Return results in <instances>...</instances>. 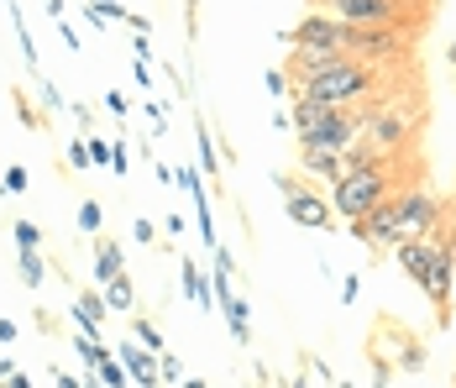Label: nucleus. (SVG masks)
Masks as SVG:
<instances>
[{"instance_id": "obj_9", "label": "nucleus", "mask_w": 456, "mask_h": 388, "mask_svg": "<svg viewBox=\"0 0 456 388\" xmlns=\"http://www.w3.org/2000/svg\"><path fill=\"white\" fill-rule=\"evenodd\" d=\"M399 268H404V278L410 284H430V268H436V236H414V242H404L399 247Z\"/></svg>"}, {"instance_id": "obj_7", "label": "nucleus", "mask_w": 456, "mask_h": 388, "mask_svg": "<svg viewBox=\"0 0 456 388\" xmlns=\"http://www.w3.org/2000/svg\"><path fill=\"white\" fill-rule=\"evenodd\" d=\"M283 43L289 47H336V53H346V27H341L330 11H310L299 27L283 32Z\"/></svg>"}, {"instance_id": "obj_13", "label": "nucleus", "mask_w": 456, "mask_h": 388, "mask_svg": "<svg viewBox=\"0 0 456 388\" xmlns=\"http://www.w3.org/2000/svg\"><path fill=\"white\" fill-rule=\"evenodd\" d=\"M194 153H200V173H205V178H221V158H216V136L205 131V121L194 127Z\"/></svg>"}, {"instance_id": "obj_40", "label": "nucleus", "mask_w": 456, "mask_h": 388, "mask_svg": "<svg viewBox=\"0 0 456 388\" xmlns=\"http://www.w3.org/2000/svg\"><path fill=\"white\" fill-rule=\"evenodd\" d=\"M179 388H205V384H200V378H183V384Z\"/></svg>"}, {"instance_id": "obj_18", "label": "nucleus", "mask_w": 456, "mask_h": 388, "mask_svg": "<svg viewBox=\"0 0 456 388\" xmlns=\"http://www.w3.org/2000/svg\"><path fill=\"white\" fill-rule=\"evenodd\" d=\"M47 278V262H43V252H21V284L27 289H37Z\"/></svg>"}, {"instance_id": "obj_30", "label": "nucleus", "mask_w": 456, "mask_h": 388, "mask_svg": "<svg viewBox=\"0 0 456 388\" xmlns=\"http://www.w3.org/2000/svg\"><path fill=\"white\" fill-rule=\"evenodd\" d=\"M69 163L74 169H90V142H69Z\"/></svg>"}, {"instance_id": "obj_6", "label": "nucleus", "mask_w": 456, "mask_h": 388, "mask_svg": "<svg viewBox=\"0 0 456 388\" xmlns=\"http://www.w3.org/2000/svg\"><path fill=\"white\" fill-rule=\"evenodd\" d=\"M452 284H456V236L441 226L436 231V268H430V284H425V294L436 304V320L441 326L452 320Z\"/></svg>"}, {"instance_id": "obj_29", "label": "nucleus", "mask_w": 456, "mask_h": 388, "mask_svg": "<svg viewBox=\"0 0 456 388\" xmlns=\"http://www.w3.org/2000/svg\"><path fill=\"white\" fill-rule=\"evenodd\" d=\"M105 111H110V116H126V111H132V100H126L121 89H110V95H105Z\"/></svg>"}, {"instance_id": "obj_41", "label": "nucleus", "mask_w": 456, "mask_h": 388, "mask_svg": "<svg viewBox=\"0 0 456 388\" xmlns=\"http://www.w3.org/2000/svg\"><path fill=\"white\" fill-rule=\"evenodd\" d=\"M446 58H452V63H456V37H452V47H446Z\"/></svg>"}, {"instance_id": "obj_36", "label": "nucleus", "mask_w": 456, "mask_h": 388, "mask_svg": "<svg viewBox=\"0 0 456 388\" xmlns=\"http://www.w3.org/2000/svg\"><path fill=\"white\" fill-rule=\"evenodd\" d=\"M47 5V16H53V21H63V0H43Z\"/></svg>"}, {"instance_id": "obj_8", "label": "nucleus", "mask_w": 456, "mask_h": 388, "mask_svg": "<svg viewBox=\"0 0 456 388\" xmlns=\"http://www.w3.org/2000/svg\"><path fill=\"white\" fill-rule=\"evenodd\" d=\"M341 58H352V53H336V47H294V53H289V85L315 79V74H325V69L341 63Z\"/></svg>"}, {"instance_id": "obj_19", "label": "nucleus", "mask_w": 456, "mask_h": 388, "mask_svg": "<svg viewBox=\"0 0 456 388\" xmlns=\"http://www.w3.org/2000/svg\"><path fill=\"white\" fill-rule=\"evenodd\" d=\"M132 336H137V342L147 346L152 357H163V331H158L152 320H132Z\"/></svg>"}, {"instance_id": "obj_25", "label": "nucleus", "mask_w": 456, "mask_h": 388, "mask_svg": "<svg viewBox=\"0 0 456 388\" xmlns=\"http://www.w3.org/2000/svg\"><path fill=\"white\" fill-rule=\"evenodd\" d=\"M126 169H132V153H126V142H110V173H116V178H126Z\"/></svg>"}, {"instance_id": "obj_4", "label": "nucleus", "mask_w": 456, "mask_h": 388, "mask_svg": "<svg viewBox=\"0 0 456 388\" xmlns=\"http://www.w3.org/2000/svg\"><path fill=\"white\" fill-rule=\"evenodd\" d=\"M378 85H383L378 69H367L362 58H341V63H330L325 74L294 85V95H299V100H315V105H330V111H357V105L372 100Z\"/></svg>"}, {"instance_id": "obj_23", "label": "nucleus", "mask_w": 456, "mask_h": 388, "mask_svg": "<svg viewBox=\"0 0 456 388\" xmlns=\"http://www.w3.org/2000/svg\"><path fill=\"white\" fill-rule=\"evenodd\" d=\"M158 378H163V384H183V362L174 357V351L158 357Z\"/></svg>"}, {"instance_id": "obj_39", "label": "nucleus", "mask_w": 456, "mask_h": 388, "mask_svg": "<svg viewBox=\"0 0 456 388\" xmlns=\"http://www.w3.org/2000/svg\"><path fill=\"white\" fill-rule=\"evenodd\" d=\"M283 388H310V384H305V378H289V384H283Z\"/></svg>"}, {"instance_id": "obj_31", "label": "nucleus", "mask_w": 456, "mask_h": 388, "mask_svg": "<svg viewBox=\"0 0 456 388\" xmlns=\"http://www.w3.org/2000/svg\"><path fill=\"white\" fill-rule=\"evenodd\" d=\"M132 236H137V242H158V226H152V220H132Z\"/></svg>"}, {"instance_id": "obj_14", "label": "nucleus", "mask_w": 456, "mask_h": 388, "mask_svg": "<svg viewBox=\"0 0 456 388\" xmlns=\"http://www.w3.org/2000/svg\"><path fill=\"white\" fill-rule=\"evenodd\" d=\"M105 304H110V310H121V315H126V310H137V284H132L126 273H121V278H110V284H105Z\"/></svg>"}, {"instance_id": "obj_17", "label": "nucleus", "mask_w": 456, "mask_h": 388, "mask_svg": "<svg viewBox=\"0 0 456 388\" xmlns=\"http://www.w3.org/2000/svg\"><path fill=\"white\" fill-rule=\"evenodd\" d=\"M179 278H183V294H189V300H200V289L210 284V278L200 273V262H189V258H179Z\"/></svg>"}, {"instance_id": "obj_20", "label": "nucleus", "mask_w": 456, "mask_h": 388, "mask_svg": "<svg viewBox=\"0 0 456 388\" xmlns=\"http://www.w3.org/2000/svg\"><path fill=\"white\" fill-rule=\"evenodd\" d=\"M100 378H105V388H132V373L121 367V357H105L100 362Z\"/></svg>"}, {"instance_id": "obj_35", "label": "nucleus", "mask_w": 456, "mask_h": 388, "mask_svg": "<svg viewBox=\"0 0 456 388\" xmlns=\"http://www.w3.org/2000/svg\"><path fill=\"white\" fill-rule=\"evenodd\" d=\"M16 342V320H0V346H11Z\"/></svg>"}, {"instance_id": "obj_24", "label": "nucleus", "mask_w": 456, "mask_h": 388, "mask_svg": "<svg viewBox=\"0 0 456 388\" xmlns=\"http://www.w3.org/2000/svg\"><path fill=\"white\" fill-rule=\"evenodd\" d=\"M0 189H5V194H27V169H21V163H11L5 178H0Z\"/></svg>"}, {"instance_id": "obj_37", "label": "nucleus", "mask_w": 456, "mask_h": 388, "mask_svg": "<svg viewBox=\"0 0 456 388\" xmlns=\"http://www.w3.org/2000/svg\"><path fill=\"white\" fill-rule=\"evenodd\" d=\"M5 388H32V378H27V373H16V378H5Z\"/></svg>"}, {"instance_id": "obj_11", "label": "nucleus", "mask_w": 456, "mask_h": 388, "mask_svg": "<svg viewBox=\"0 0 456 388\" xmlns=\"http://www.w3.org/2000/svg\"><path fill=\"white\" fill-rule=\"evenodd\" d=\"M299 169L336 184V178L346 173V158H341V153H325V147H299Z\"/></svg>"}, {"instance_id": "obj_33", "label": "nucleus", "mask_w": 456, "mask_h": 388, "mask_svg": "<svg viewBox=\"0 0 456 388\" xmlns=\"http://www.w3.org/2000/svg\"><path fill=\"white\" fill-rule=\"evenodd\" d=\"M43 105H47V111H58V105H63V95L47 85V79H43Z\"/></svg>"}, {"instance_id": "obj_15", "label": "nucleus", "mask_w": 456, "mask_h": 388, "mask_svg": "<svg viewBox=\"0 0 456 388\" xmlns=\"http://www.w3.org/2000/svg\"><path fill=\"white\" fill-rule=\"evenodd\" d=\"M221 310H226V320H231V336H236V342L247 346V342H252V320H247V300H241V294H231V300L221 304Z\"/></svg>"}, {"instance_id": "obj_21", "label": "nucleus", "mask_w": 456, "mask_h": 388, "mask_svg": "<svg viewBox=\"0 0 456 388\" xmlns=\"http://www.w3.org/2000/svg\"><path fill=\"white\" fill-rule=\"evenodd\" d=\"M16 247H21V252H43V231H37V220H16Z\"/></svg>"}, {"instance_id": "obj_38", "label": "nucleus", "mask_w": 456, "mask_h": 388, "mask_svg": "<svg viewBox=\"0 0 456 388\" xmlns=\"http://www.w3.org/2000/svg\"><path fill=\"white\" fill-rule=\"evenodd\" d=\"M5 378H16V367H11V357H0V384H5Z\"/></svg>"}, {"instance_id": "obj_34", "label": "nucleus", "mask_w": 456, "mask_h": 388, "mask_svg": "<svg viewBox=\"0 0 456 388\" xmlns=\"http://www.w3.org/2000/svg\"><path fill=\"white\" fill-rule=\"evenodd\" d=\"M53 384L58 388H85V378H74V373H53Z\"/></svg>"}, {"instance_id": "obj_3", "label": "nucleus", "mask_w": 456, "mask_h": 388, "mask_svg": "<svg viewBox=\"0 0 456 388\" xmlns=\"http://www.w3.org/2000/svg\"><path fill=\"white\" fill-rule=\"evenodd\" d=\"M362 111H367L362 142L378 153V158L404 163V158H410V147L419 142L425 105H419V100H410V95H399V100H388V105H362Z\"/></svg>"}, {"instance_id": "obj_22", "label": "nucleus", "mask_w": 456, "mask_h": 388, "mask_svg": "<svg viewBox=\"0 0 456 388\" xmlns=\"http://www.w3.org/2000/svg\"><path fill=\"white\" fill-rule=\"evenodd\" d=\"M105 310H110L105 294H79V304H74V315H79V320H94V326H100V315H105Z\"/></svg>"}, {"instance_id": "obj_1", "label": "nucleus", "mask_w": 456, "mask_h": 388, "mask_svg": "<svg viewBox=\"0 0 456 388\" xmlns=\"http://www.w3.org/2000/svg\"><path fill=\"white\" fill-rule=\"evenodd\" d=\"M441 226H452L446 220V205L430 194V189H419V184H404L388 205H378L367 220H352V236L357 242H367L372 252L378 247H404V242H414V236H436Z\"/></svg>"}, {"instance_id": "obj_28", "label": "nucleus", "mask_w": 456, "mask_h": 388, "mask_svg": "<svg viewBox=\"0 0 456 388\" xmlns=\"http://www.w3.org/2000/svg\"><path fill=\"white\" fill-rule=\"evenodd\" d=\"M263 85H268V95L283 100V95H289V74H283V69H268V74H263Z\"/></svg>"}, {"instance_id": "obj_12", "label": "nucleus", "mask_w": 456, "mask_h": 388, "mask_svg": "<svg viewBox=\"0 0 456 388\" xmlns=\"http://www.w3.org/2000/svg\"><path fill=\"white\" fill-rule=\"evenodd\" d=\"M121 242H100V252H94V278H100V289L110 284V278H121L126 268H121Z\"/></svg>"}, {"instance_id": "obj_27", "label": "nucleus", "mask_w": 456, "mask_h": 388, "mask_svg": "<svg viewBox=\"0 0 456 388\" xmlns=\"http://www.w3.org/2000/svg\"><path fill=\"white\" fill-rule=\"evenodd\" d=\"M90 163L94 169H110V142L105 136H90Z\"/></svg>"}, {"instance_id": "obj_10", "label": "nucleus", "mask_w": 456, "mask_h": 388, "mask_svg": "<svg viewBox=\"0 0 456 388\" xmlns=\"http://www.w3.org/2000/svg\"><path fill=\"white\" fill-rule=\"evenodd\" d=\"M121 367L132 373V384L137 388H158L163 384V378H158V357H152L142 342H121Z\"/></svg>"}, {"instance_id": "obj_5", "label": "nucleus", "mask_w": 456, "mask_h": 388, "mask_svg": "<svg viewBox=\"0 0 456 388\" xmlns=\"http://www.w3.org/2000/svg\"><path fill=\"white\" fill-rule=\"evenodd\" d=\"M278 194H283V211H289V220L294 226H310V231H330L336 226V211H330V200L325 194H315V189H305L294 173H278Z\"/></svg>"}, {"instance_id": "obj_26", "label": "nucleus", "mask_w": 456, "mask_h": 388, "mask_svg": "<svg viewBox=\"0 0 456 388\" xmlns=\"http://www.w3.org/2000/svg\"><path fill=\"white\" fill-rule=\"evenodd\" d=\"M79 231H100V200H85L79 205Z\"/></svg>"}, {"instance_id": "obj_16", "label": "nucleus", "mask_w": 456, "mask_h": 388, "mask_svg": "<svg viewBox=\"0 0 456 388\" xmlns=\"http://www.w3.org/2000/svg\"><path fill=\"white\" fill-rule=\"evenodd\" d=\"M425 357H430L425 342L410 336V331H399V367H404V373H419V367H425Z\"/></svg>"}, {"instance_id": "obj_32", "label": "nucleus", "mask_w": 456, "mask_h": 388, "mask_svg": "<svg viewBox=\"0 0 456 388\" xmlns=\"http://www.w3.org/2000/svg\"><path fill=\"white\" fill-rule=\"evenodd\" d=\"M58 37H63V47H74V53H79V32H74L69 21H58Z\"/></svg>"}, {"instance_id": "obj_2", "label": "nucleus", "mask_w": 456, "mask_h": 388, "mask_svg": "<svg viewBox=\"0 0 456 388\" xmlns=\"http://www.w3.org/2000/svg\"><path fill=\"white\" fill-rule=\"evenodd\" d=\"M399 173H404V163H383V158H372L362 169H346L330 184V211L341 220H367L378 205H388L404 189Z\"/></svg>"}]
</instances>
